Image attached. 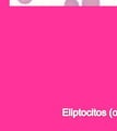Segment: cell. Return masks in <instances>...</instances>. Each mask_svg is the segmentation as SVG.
<instances>
[{"mask_svg": "<svg viewBox=\"0 0 117 131\" xmlns=\"http://www.w3.org/2000/svg\"><path fill=\"white\" fill-rule=\"evenodd\" d=\"M100 0H82L83 7H98L100 6Z\"/></svg>", "mask_w": 117, "mask_h": 131, "instance_id": "6da1fadb", "label": "cell"}, {"mask_svg": "<svg viewBox=\"0 0 117 131\" xmlns=\"http://www.w3.org/2000/svg\"><path fill=\"white\" fill-rule=\"evenodd\" d=\"M65 6H66V7H78L79 3H78L77 0H66Z\"/></svg>", "mask_w": 117, "mask_h": 131, "instance_id": "7a4b0ae2", "label": "cell"}, {"mask_svg": "<svg viewBox=\"0 0 117 131\" xmlns=\"http://www.w3.org/2000/svg\"><path fill=\"white\" fill-rule=\"evenodd\" d=\"M19 2H21V3H23V5H27V3H30L32 0H18Z\"/></svg>", "mask_w": 117, "mask_h": 131, "instance_id": "3957f363", "label": "cell"}]
</instances>
